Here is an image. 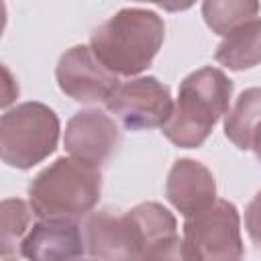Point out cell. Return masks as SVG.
Wrapping results in <instances>:
<instances>
[{"label":"cell","instance_id":"30bf717a","mask_svg":"<svg viewBox=\"0 0 261 261\" xmlns=\"http://www.w3.org/2000/svg\"><path fill=\"white\" fill-rule=\"evenodd\" d=\"M18 253L27 261H77L86 245L77 222L39 220L22 239Z\"/></svg>","mask_w":261,"mask_h":261},{"label":"cell","instance_id":"52a82bcc","mask_svg":"<svg viewBox=\"0 0 261 261\" xmlns=\"http://www.w3.org/2000/svg\"><path fill=\"white\" fill-rule=\"evenodd\" d=\"M108 112L124 128H161L173 110V98L169 88L153 75L130 77L120 82L112 98L106 102Z\"/></svg>","mask_w":261,"mask_h":261},{"label":"cell","instance_id":"5bb4252c","mask_svg":"<svg viewBox=\"0 0 261 261\" xmlns=\"http://www.w3.org/2000/svg\"><path fill=\"white\" fill-rule=\"evenodd\" d=\"M261 4L255 0H208L202 4V16L216 35H228L241 24L259 16Z\"/></svg>","mask_w":261,"mask_h":261},{"label":"cell","instance_id":"8992f818","mask_svg":"<svg viewBox=\"0 0 261 261\" xmlns=\"http://www.w3.org/2000/svg\"><path fill=\"white\" fill-rule=\"evenodd\" d=\"M181 243L188 261H241L245 245L237 206L228 200H216L186 216Z\"/></svg>","mask_w":261,"mask_h":261},{"label":"cell","instance_id":"7a4b0ae2","mask_svg":"<svg viewBox=\"0 0 261 261\" xmlns=\"http://www.w3.org/2000/svg\"><path fill=\"white\" fill-rule=\"evenodd\" d=\"M165 37L163 18L141 6L114 12L90 37V49L114 75H137L155 59Z\"/></svg>","mask_w":261,"mask_h":261},{"label":"cell","instance_id":"2e32d148","mask_svg":"<svg viewBox=\"0 0 261 261\" xmlns=\"http://www.w3.org/2000/svg\"><path fill=\"white\" fill-rule=\"evenodd\" d=\"M137 261H188L179 237H171L147 247Z\"/></svg>","mask_w":261,"mask_h":261},{"label":"cell","instance_id":"9a60e30c","mask_svg":"<svg viewBox=\"0 0 261 261\" xmlns=\"http://www.w3.org/2000/svg\"><path fill=\"white\" fill-rule=\"evenodd\" d=\"M33 208L18 200V198H6L0 208V234H2V255L4 259L10 253H16L20 249L22 239L31 230V218H33Z\"/></svg>","mask_w":261,"mask_h":261},{"label":"cell","instance_id":"6da1fadb","mask_svg":"<svg viewBox=\"0 0 261 261\" xmlns=\"http://www.w3.org/2000/svg\"><path fill=\"white\" fill-rule=\"evenodd\" d=\"M86 253L96 261H137L141 253L177 237L175 216L157 202H141L130 210L102 208L84 218Z\"/></svg>","mask_w":261,"mask_h":261},{"label":"cell","instance_id":"44dd1931","mask_svg":"<svg viewBox=\"0 0 261 261\" xmlns=\"http://www.w3.org/2000/svg\"><path fill=\"white\" fill-rule=\"evenodd\" d=\"M4 261H16V259H8V257H6V259H4Z\"/></svg>","mask_w":261,"mask_h":261},{"label":"cell","instance_id":"d6986e66","mask_svg":"<svg viewBox=\"0 0 261 261\" xmlns=\"http://www.w3.org/2000/svg\"><path fill=\"white\" fill-rule=\"evenodd\" d=\"M251 151H253L255 157L261 161V124L257 126L255 135H253V139H251Z\"/></svg>","mask_w":261,"mask_h":261},{"label":"cell","instance_id":"3957f363","mask_svg":"<svg viewBox=\"0 0 261 261\" xmlns=\"http://www.w3.org/2000/svg\"><path fill=\"white\" fill-rule=\"evenodd\" d=\"M230 94L232 82L222 69L206 65L192 71L179 84L171 116L161 126V133L181 149L200 147L214 124L226 116Z\"/></svg>","mask_w":261,"mask_h":261},{"label":"cell","instance_id":"9c48e42d","mask_svg":"<svg viewBox=\"0 0 261 261\" xmlns=\"http://www.w3.org/2000/svg\"><path fill=\"white\" fill-rule=\"evenodd\" d=\"M63 145L69 157L100 167L116 153L120 130L110 114L98 108H88L67 120Z\"/></svg>","mask_w":261,"mask_h":261},{"label":"cell","instance_id":"4fadbf2b","mask_svg":"<svg viewBox=\"0 0 261 261\" xmlns=\"http://www.w3.org/2000/svg\"><path fill=\"white\" fill-rule=\"evenodd\" d=\"M261 124V88H247L239 94L224 116V135L241 151L251 149V139Z\"/></svg>","mask_w":261,"mask_h":261},{"label":"cell","instance_id":"7c38bea8","mask_svg":"<svg viewBox=\"0 0 261 261\" xmlns=\"http://www.w3.org/2000/svg\"><path fill=\"white\" fill-rule=\"evenodd\" d=\"M214 59L234 71L251 69L261 63V14L222 37Z\"/></svg>","mask_w":261,"mask_h":261},{"label":"cell","instance_id":"5b68a950","mask_svg":"<svg viewBox=\"0 0 261 261\" xmlns=\"http://www.w3.org/2000/svg\"><path fill=\"white\" fill-rule=\"evenodd\" d=\"M59 141V118L41 102H22L4 110L0 120L2 161L16 169H31L49 157Z\"/></svg>","mask_w":261,"mask_h":261},{"label":"cell","instance_id":"ac0fdd59","mask_svg":"<svg viewBox=\"0 0 261 261\" xmlns=\"http://www.w3.org/2000/svg\"><path fill=\"white\" fill-rule=\"evenodd\" d=\"M0 96H2V100H0L2 108H6V110L18 96V84H16V80L12 77V73L6 65H2V92H0Z\"/></svg>","mask_w":261,"mask_h":261},{"label":"cell","instance_id":"e0dca14e","mask_svg":"<svg viewBox=\"0 0 261 261\" xmlns=\"http://www.w3.org/2000/svg\"><path fill=\"white\" fill-rule=\"evenodd\" d=\"M245 228L253 245L261 251V190L251 198L245 208Z\"/></svg>","mask_w":261,"mask_h":261},{"label":"cell","instance_id":"ba28073f","mask_svg":"<svg viewBox=\"0 0 261 261\" xmlns=\"http://www.w3.org/2000/svg\"><path fill=\"white\" fill-rule=\"evenodd\" d=\"M55 77L59 90L82 104H106L120 86L118 75L98 61L90 45H73L61 53Z\"/></svg>","mask_w":261,"mask_h":261},{"label":"cell","instance_id":"8fae6325","mask_svg":"<svg viewBox=\"0 0 261 261\" xmlns=\"http://www.w3.org/2000/svg\"><path fill=\"white\" fill-rule=\"evenodd\" d=\"M165 196L184 216L196 214L218 200L212 171L196 159H177L171 165L165 179Z\"/></svg>","mask_w":261,"mask_h":261},{"label":"cell","instance_id":"ffe728a7","mask_svg":"<svg viewBox=\"0 0 261 261\" xmlns=\"http://www.w3.org/2000/svg\"><path fill=\"white\" fill-rule=\"evenodd\" d=\"M77 261H96V259H84V257H82V259H77Z\"/></svg>","mask_w":261,"mask_h":261},{"label":"cell","instance_id":"277c9868","mask_svg":"<svg viewBox=\"0 0 261 261\" xmlns=\"http://www.w3.org/2000/svg\"><path fill=\"white\" fill-rule=\"evenodd\" d=\"M100 167L73 157H59L41 169L29 186V206L41 220L77 222L100 200Z\"/></svg>","mask_w":261,"mask_h":261}]
</instances>
